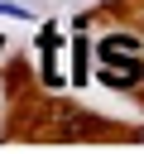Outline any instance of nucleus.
<instances>
[{"label": "nucleus", "instance_id": "7ed1b4c3", "mask_svg": "<svg viewBox=\"0 0 144 154\" xmlns=\"http://www.w3.org/2000/svg\"><path fill=\"white\" fill-rule=\"evenodd\" d=\"M67 82H77V87L86 82V38H82V34L72 38V63H67Z\"/></svg>", "mask_w": 144, "mask_h": 154}, {"label": "nucleus", "instance_id": "20e7f679", "mask_svg": "<svg viewBox=\"0 0 144 154\" xmlns=\"http://www.w3.org/2000/svg\"><path fill=\"white\" fill-rule=\"evenodd\" d=\"M0 14H5V19H34L29 5H10V0H0Z\"/></svg>", "mask_w": 144, "mask_h": 154}, {"label": "nucleus", "instance_id": "f03ea898", "mask_svg": "<svg viewBox=\"0 0 144 154\" xmlns=\"http://www.w3.org/2000/svg\"><path fill=\"white\" fill-rule=\"evenodd\" d=\"M110 53H120V58H144V48H139L134 34H106V38L96 43V58H110Z\"/></svg>", "mask_w": 144, "mask_h": 154}, {"label": "nucleus", "instance_id": "f257e3e1", "mask_svg": "<svg viewBox=\"0 0 144 154\" xmlns=\"http://www.w3.org/2000/svg\"><path fill=\"white\" fill-rule=\"evenodd\" d=\"M144 77V58H120V53H110V58H101V82L106 87H134Z\"/></svg>", "mask_w": 144, "mask_h": 154}]
</instances>
